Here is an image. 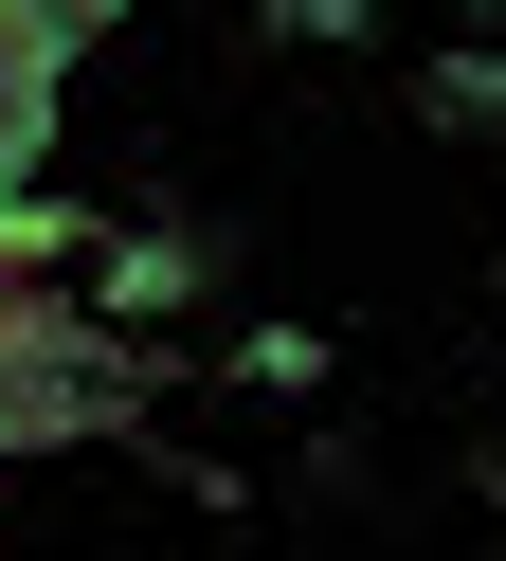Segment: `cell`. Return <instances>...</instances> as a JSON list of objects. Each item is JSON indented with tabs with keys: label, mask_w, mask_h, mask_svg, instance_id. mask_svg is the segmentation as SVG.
Here are the masks:
<instances>
[{
	"label": "cell",
	"mask_w": 506,
	"mask_h": 561,
	"mask_svg": "<svg viewBox=\"0 0 506 561\" xmlns=\"http://www.w3.org/2000/svg\"><path fill=\"white\" fill-rule=\"evenodd\" d=\"M91 55V19H0V199H19V163L55 146V73Z\"/></svg>",
	"instance_id": "obj_2"
},
{
	"label": "cell",
	"mask_w": 506,
	"mask_h": 561,
	"mask_svg": "<svg viewBox=\"0 0 506 561\" xmlns=\"http://www.w3.org/2000/svg\"><path fill=\"white\" fill-rule=\"evenodd\" d=\"M163 272L91 218H36L0 199V453H55L91 416H127V308Z\"/></svg>",
	"instance_id": "obj_1"
}]
</instances>
